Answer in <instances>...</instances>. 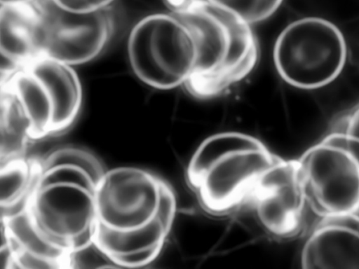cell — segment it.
I'll return each mask as SVG.
<instances>
[{"mask_svg": "<svg viewBox=\"0 0 359 269\" xmlns=\"http://www.w3.org/2000/svg\"><path fill=\"white\" fill-rule=\"evenodd\" d=\"M172 11L189 25L196 39V64L184 85L194 97L218 96L255 69L259 48L249 23L206 0Z\"/></svg>", "mask_w": 359, "mask_h": 269, "instance_id": "cell-1", "label": "cell"}, {"mask_svg": "<svg viewBox=\"0 0 359 269\" xmlns=\"http://www.w3.org/2000/svg\"><path fill=\"white\" fill-rule=\"evenodd\" d=\"M127 53L135 75L161 90L185 85L198 59L194 32L173 11L154 13L139 20L128 39Z\"/></svg>", "mask_w": 359, "mask_h": 269, "instance_id": "cell-2", "label": "cell"}, {"mask_svg": "<svg viewBox=\"0 0 359 269\" xmlns=\"http://www.w3.org/2000/svg\"><path fill=\"white\" fill-rule=\"evenodd\" d=\"M15 95L32 126L34 139L60 132L74 122L83 89L73 66L41 56L1 78Z\"/></svg>", "mask_w": 359, "mask_h": 269, "instance_id": "cell-3", "label": "cell"}, {"mask_svg": "<svg viewBox=\"0 0 359 269\" xmlns=\"http://www.w3.org/2000/svg\"><path fill=\"white\" fill-rule=\"evenodd\" d=\"M347 57L345 39L332 22L318 17L298 19L278 36L273 59L281 78L302 90L325 86L341 73Z\"/></svg>", "mask_w": 359, "mask_h": 269, "instance_id": "cell-4", "label": "cell"}, {"mask_svg": "<svg viewBox=\"0 0 359 269\" xmlns=\"http://www.w3.org/2000/svg\"><path fill=\"white\" fill-rule=\"evenodd\" d=\"M278 158L263 144L220 158L188 183L205 212L226 215L250 204L261 177Z\"/></svg>", "mask_w": 359, "mask_h": 269, "instance_id": "cell-5", "label": "cell"}, {"mask_svg": "<svg viewBox=\"0 0 359 269\" xmlns=\"http://www.w3.org/2000/svg\"><path fill=\"white\" fill-rule=\"evenodd\" d=\"M42 22L44 56L71 66L93 60L114 34L112 5L88 13L66 11L52 0H34Z\"/></svg>", "mask_w": 359, "mask_h": 269, "instance_id": "cell-6", "label": "cell"}, {"mask_svg": "<svg viewBox=\"0 0 359 269\" xmlns=\"http://www.w3.org/2000/svg\"><path fill=\"white\" fill-rule=\"evenodd\" d=\"M163 181L139 168L107 171L95 194L97 220L121 229L140 227L152 221Z\"/></svg>", "mask_w": 359, "mask_h": 269, "instance_id": "cell-7", "label": "cell"}, {"mask_svg": "<svg viewBox=\"0 0 359 269\" xmlns=\"http://www.w3.org/2000/svg\"><path fill=\"white\" fill-rule=\"evenodd\" d=\"M95 194L75 186H36L28 210L46 240L69 251V239L97 220Z\"/></svg>", "mask_w": 359, "mask_h": 269, "instance_id": "cell-8", "label": "cell"}, {"mask_svg": "<svg viewBox=\"0 0 359 269\" xmlns=\"http://www.w3.org/2000/svg\"><path fill=\"white\" fill-rule=\"evenodd\" d=\"M304 202L301 181L268 170L259 180L249 205L269 233L289 238L302 230L300 214Z\"/></svg>", "mask_w": 359, "mask_h": 269, "instance_id": "cell-9", "label": "cell"}, {"mask_svg": "<svg viewBox=\"0 0 359 269\" xmlns=\"http://www.w3.org/2000/svg\"><path fill=\"white\" fill-rule=\"evenodd\" d=\"M0 54L1 78L44 56L42 22L33 2L1 4Z\"/></svg>", "mask_w": 359, "mask_h": 269, "instance_id": "cell-10", "label": "cell"}, {"mask_svg": "<svg viewBox=\"0 0 359 269\" xmlns=\"http://www.w3.org/2000/svg\"><path fill=\"white\" fill-rule=\"evenodd\" d=\"M170 230L154 219L137 228L121 229L97 221L95 242L109 256L163 247Z\"/></svg>", "mask_w": 359, "mask_h": 269, "instance_id": "cell-11", "label": "cell"}, {"mask_svg": "<svg viewBox=\"0 0 359 269\" xmlns=\"http://www.w3.org/2000/svg\"><path fill=\"white\" fill-rule=\"evenodd\" d=\"M0 95L1 158L4 162L23 158L34 139L30 120L13 92L1 83Z\"/></svg>", "mask_w": 359, "mask_h": 269, "instance_id": "cell-12", "label": "cell"}, {"mask_svg": "<svg viewBox=\"0 0 359 269\" xmlns=\"http://www.w3.org/2000/svg\"><path fill=\"white\" fill-rule=\"evenodd\" d=\"M316 243L319 268H359V238L346 232L319 228L311 234Z\"/></svg>", "mask_w": 359, "mask_h": 269, "instance_id": "cell-13", "label": "cell"}, {"mask_svg": "<svg viewBox=\"0 0 359 269\" xmlns=\"http://www.w3.org/2000/svg\"><path fill=\"white\" fill-rule=\"evenodd\" d=\"M263 144L255 137L238 132L212 134L201 143L191 156L187 167V179L198 175L213 162L227 154Z\"/></svg>", "mask_w": 359, "mask_h": 269, "instance_id": "cell-14", "label": "cell"}, {"mask_svg": "<svg viewBox=\"0 0 359 269\" xmlns=\"http://www.w3.org/2000/svg\"><path fill=\"white\" fill-rule=\"evenodd\" d=\"M8 242L13 249H22L67 265L69 251L48 242L39 233L29 212L2 219Z\"/></svg>", "mask_w": 359, "mask_h": 269, "instance_id": "cell-15", "label": "cell"}, {"mask_svg": "<svg viewBox=\"0 0 359 269\" xmlns=\"http://www.w3.org/2000/svg\"><path fill=\"white\" fill-rule=\"evenodd\" d=\"M297 160L302 181L308 180L318 186L354 166L346 153L333 151L320 143L307 149Z\"/></svg>", "mask_w": 359, "mask_h": 269, "instance_id": "cell-16", "label": "cell"}, {"mask_svg": "<svg viewBox=\"0 0 359 269\" xmlns=\"http://www.w3.org/2000/svg\"><path fill=\"white\" fill-rule=\"evenodd\" d=\"M40 165L30 163L23 158L1 162L0 203L10 204L33 193L37 186Z\"/></svg>", "mask_w": 359, "mask_h": 269, "instance_id": "cell-17", "label": "cell"}, {"mask_svg": "<svg viewBox=\"0 0 359 269\" xmlns=\"http://www.w3.org/2000/svg\"><path fill=\"white\" fill-rule=\"evenodd\" d=\"M318 187L329 214L353 211L359 205V172L355 166L339 172Z\"/></svg>", "mask_w": 359, "mask_h": 269, "instance_id": "cell-18", "label": "cell"}, {"mask_svg": "<svg viewBox=\"0 0 359 269\" xmlns=\"http://www.w3.org/2000/svg\"><path fill=\"white\" fill-rule=\"evenodd\" d=\"M41 170L69 165L86 172L97 186L107 171L95 156L84 149L63 146L50 151L39 163Z\"/></svg>", "mask_w": 359, "mask_h": 269, "instance_id": "cell-19", "label": "cell"}, {"mask_svg": "<svg viewBox=\"0 0 359 269\" xmlns=\"http://www.w3.org/2000/svg\"><path fill=\"white\" fill-rule=\"evenodd\" d=\"M234 13L250 25L270 18L283 0H206Z\"/></svg>", "mask_w": 359, "mask_h": 269, "instance_id": "cell-20", "label": "cell"}, {"mask_svg": "<svg viewBox=\"0 0 359 269\" xmlns=\"http://www.w3.org/2000/svg\"><path fill=\"white\" fill-rule=\"evenodd\" d=\"M69 186L95 193L97 186L83 171L69 165H59L41 170L37 187Z\"/></svg>", "mask_w": 359, "mask_h": 269, "instance_id": "cell-21", "label": "cell"}, {"mask_svg": "<svg viewBox=\"0 0 359 269\" xmlns=\"http://www.w3.org/2000/svg\"><path fill=\"white\" fill-rule=\"evenodd\" d=\"M68 265L77 268H118L95 242L82 249L69 251Z\"/></svg>", "mask_w": 359, "mask_h": 269, "instance_id": "cell-22", "label": "cell"}, {"mask_svg": "<svg viewBox=\"0 0 359 269\" xmlns=\"http://www.w3.org/2000/svg\"><path fill=\"white\" fill-rule=\"evenodd\" d=\"M163 248L152 247L109 257L118 268H140L152 263L158 257Z\"/></svg>", "mask_w": 359, "mask_h": 269, "instance_id": "cell-23", "label": "cell"}, {"mask_svg": "<svg viewBox=\"0 0 359 269\" xmlns=\"http://www.w3.org/2000/svg\"><path fill=\"white\" fill-rule=\"evenodd\" d=\"M14 251L12 268L20 269H55L63 267L62 262L34 254L22 249Z\"/></svg>", "mask_w": 359, "mask_h": 269, "instance_id": "cell-24", "label": "cell"}, {"mask_svg": "<svg viewBox=\"0 0 359 269\" xmlns=\"http://www.w3.org/2000/svg\"><path fill=\"white\" fill-rule=\"evenodd\" d=\"M322 228L341 230L359 238V216L353 211L330 213L318 229Z\"/></svg>", "mask_w": 359, "mask_h": 269, "instance_id": "cell-25", "label": "cell"}, {"mask_svg": "<svg viewBox=\"0 0 359 269\" xmlns=\"http://www.w3.org/2000/svg\"><path fill=\"white\" fill-rule=\"evenodd\" d=\"M62 9L75 13H88L112 5L114 0H52Z\"/></svg>", "mask_w": 359, "mask_h": 269, "instance_id": "cell-26", "label": "cell"}, {"mask_svg": "<svg viewBox=\"0 0 359 269\" xmlns=\"http://www.w3.org/2000/svg\"><path fill=\"white\" fill-rule=\"evenodd\" d=\"M96 224L97 221L69 239L70 251L82 249L95 242Z\"/></svg>", "mask_w": 359, "mask_h": 269, "instance_id": "cell-27", "label": "cell"}, {"mask_svg": "<svg viewBox=\"0 0 359 269\" xmlns=\"http://www.w3.org/2000/svg\"><path fill=\"white\" fill-rule=\"evenodd\" d=\"M319 143L333 151L347 154L350 137L346 134L327 132Z\"/></svg>", "mask_w": 359, "mask_h": 269, "instance_id": "cell-28", "label": "cell"}, {"mask_svg": "<svg viewBox=\"0 0 359 269\" xmlns=\"http://www.w3.org/2000/svg\"><path fill=\"white\" fill-rule=\"evenodd\" d=\"M346 113L348 116L347 135L351 139L359 140V104Z\"/></svg>", "mask_w": 359, "mask_h": 269, "instance_id": "cell-29", "label": "cell"}, {"mask_svg": "<svg viewBox=\"0 0 359 269\" xmlns=\"http://www.w3.org/2000/svg\"><path fill=\"white\" fill-rule=\"evenodd\" d=\"M347 155L359 172V140L350 137V143Z\"/></svg>", "mask_w": 359, "mask_h": 269, "instance_id": "cell-30", "label": "cell"}, {"mask_svg": "<svg viewBox=\"0 0 359 269\" xmlns=\"http://www.w3.org/2000/svg\"><path fill=\"white\" fill-rule=\"evenodd\" d=\"M165 2L173 9L180 10L184 8L189 5L195 3L196 1H199L201 0H165Z\"/></svg>", "mask_w": 359, "mask_h": 269, "instance_id": "cell-31", "label": "cell"}, {"mask_svg": "<svg viewBox=\"0 0 359 269\" xmlns=\"http://www.w3.org/2000/svg\"><path fill=\"white\" fill-rule=\"evenodd\" d=\"M34 0H0L1 4H16V3H31Z\"/></svg>", "mask_w": 359, "mask_h": 269, "instance_id": "cell-32", "label": "cell"}, {"mask_svg": "<svg viewBox=\"0 0 359 269\" xmlns=\"http://www.w3.org/2000/svg\"><path fill=\"white\" fill-rule=\"evenodd\" d=\"M353 212L359 216V205L353 210Z\"/></svg>", "mask_w": 359, "mask_h": 269, "instance_id": "cell-33", "label": "cell"}]
</instances>
